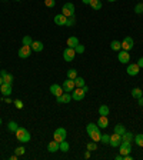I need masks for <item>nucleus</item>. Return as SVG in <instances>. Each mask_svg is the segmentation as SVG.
I'll return each instance as SVG.
<instances>
[{
	"label": "nucleus",
	"mask_w": 143,
	"mask_h": 160,
	"mask_svg": "<svg viewBox=\"0 0 143 160\" xmlns=\"http://www.w3.org/2000/svg\"><path fill=\"white\" fill-rule=\"evenodd\" d=\"M14 134H16L17 140L22 142V143H27V142H30V139H32L30 133H29V130H26V127H19Z\"/></svg>",
	"instance_id": "nucleus-1"
},
{
	"label": "nucleus",
	"mask_w": 143,
	"mask_h": 160,
	"mask_svg": "<svg viewBox=\"0 0 143 160\" xmlns=\"http://www.w3.org/2000/svg\"><path fill=\"white\" fill-rule=\"evenodd\" d=\"M87 90H89L87 86H83V87H75V90L72 92V99L76 100V102H80V100L85 99Z\"/></svg>",
	"instance_id": "nucleus-2"
},
{
	"label": "nucleus",
	"mask_w": 143,
	"mask_h": 160,
	"mask_svg": "<svg viewBox=\"0 0 143 160\" xmlns=\"http://www.w3.org/2000/svg\"><path fill=\"white\" fill-rule=\"evenodd\" d=\"M66 136H67V132H66L65 127H59V129L55 130V133H53V139L56 140V142H63V140H66Z\"/></svg>",
	"instance_id": "nucleus-3"
},
{
	"label": "nucleus",
	"mask_w": 143,
	"mask_h": 160,
	"mask_svg": "<svg viewBox=\"0 0 143 160\" xmlns=\"http://www.w3.org/2000/svg\"><path fill=\"white\" fill-rule=\"evenodd\" d=\"M62 13L65 14L66 17H72V16H75V4L73 3H65L63 4V7H62Z\"/></svg>",
	"instance_id": "nucleus-4"
},
{
	"label": "nucleus",
	"mask_w": 143,
	"mask_h": 160,
	"mask_svg": "<svg viewBox=\"0 0 143 160\" xmlns=\"http://www.w3.org/2000/svg\"><path fill=\"white\" fill-rule=\"evenodd\" d=\"M119 152L122 156L130 154V152H132V143H130V142H122L119 146Z\"/></svg>",
	"instance_id": "nucleus-5"
},
{
	"label": "nucleus",
	"mask_w": 143,
	"mask_h": 160,
	"mask_svg": "<svg viewBox=\"0 0 143 160\" xmlns=\"http://www.w3.org/2000/svg\"><path fill=\"white\" fill-rule=\"evenodd\" d=\"M133 46H135V41H133V39L130 37V36H127V37L123 39V41H122V50L130 51L133 49Z\"/></svg>",
	"instance_id": "nucleus-6"
},
{
	"label": "nucleus",
	"mask_w": 143,
	"mask_h": 160,
	"mask_svg": "<svg viewBox=\"0 0 143 160\" xmlns=\"http://www.w3.org/2000/svg\"><path fill=\"white\" fill-rule=\"evenodd\" d=\"M75 56H76L75 49L66 47L65 50H63V59H65V61H72L73 59H75Z\"/></svg>",
	"instance_id": "nucleus-7"
},
{
	"label": "nucleus",
	"mask_w": 143,
	"mask_h": 160,
	"mask_svg": "<svg viewBox=\"0 0 143 160\" xmlns=\"http://www.w3.org/2000/svg\"><path fill=\"white\" fill-rule=\"evenodd\" d=\"M30 53H32L30 46H22V47L19 49V51H17V55H19L20 59H27L29 56H30Z\"/></svg>",
	"instance_id": "nucleus-8"
},
{
	"label": "nucleus",
	"mask_w": 143,
	"mask_h": 160,
	"mask_svg": "<svg viewBox=\"0 0 143 160\" xmlns=\"http://www.w3.org/2000/svg\"><path fill=\"white\" fill-rule=\"evenodd\" d=\"M62 87H63V90H65V92L72 93V92H73V90H75V87H76V85H75V80H72V79H67V80H65V82H63V85H62Z\"/></svg>",
	"instance_id": "nucleus-9"
},
{
	"label": "nucleus",
	"mask_w": 143,
	"mask_h": 160,
	"mask_svg": "<svg viewBox=\"0 0 143 160\" xmlns=\"http://www.w3.org/2000/svg\"><path fill=\"white\" fill-rule=\"evenodd\" d=\"M120 143H122V136L120 134H117V133H113L112 136H110V142L109 144L113 147H119Z\"/></svg>",
	"instance_id": "nucleus-10"
},
{
	"label": "nucleus",
	"mask_w": 143,
	"mask_h": 160,
	"mask_svg": "<svg viewBox=\"0 0 143 160\" xmlns=\"http://www.w3.org/2000/svg\"><path fill=\"white\" fill-rule=\"evenodd\" d=\"M139 72H140V67L137 66V63H132V65H129L126 69V73L129 76H137Z\"/></svg>",
	"instance_id": "nucleus-11"
},
{
	"label": "nucleus",
	"mask_w": 143,
	"mask_h": 160,
	"mask_svg": "<svg viewBox=\"0 0 143 160\" xmlns=\"http://www.w3.org/2000/svg\"><path fill=\"white\" fill-rule=\"evenodd\" d=\"M117 60H119L120 63H123V65L129 63V60H130L129 51H126V50H120V51H119V55H117Z\"/></svg>",
	"instance_id": "nucleus-12"
},
{
	"label": "nucleus",
	"mask_w": 143,
	"mask_h": 160,
	"mask_svg": "<svg viewBox=\"0 0 143 160\" xmlns=\"http://www.w3.org/2000/svg\"><path fill=\"white\" fill-rule=\"evenodd\" d=\"M0 90H2V95L4 96V97H7V96H10L12 92H13V87H12L10 83H4L0 86Z\"/></svg>",
	"instance_id": "nucleus-13"
},
{
	"label": "nucleus",
	"mask_w": 143,
	"mask_h": 160,
	"mask_svg": "<svg viewBox=\"0 0 143 160\" xmlns=\"http://www.w3.org/2000/svg\"><path fill=\"white\" fill-rule=\"evenodd\" d=\"M47 150H49V153H56V152H59V150H60V143H59V142H56V140L53 139L52 142H49Z\"/></svg>",
	"instance_id": "nucleus-14"
},
{
	"label": "nucleus",
	"mask_w": 143,
	"mask_h": 160,
	"mask_svg": "<svg viewBox=\"0 0 143 160\" xmlns=\"http://www.w3.org/2000/svg\"><path fill=\"white\" fill-rule=\"evenodd\" d=\"M70 100H72V93H69V92H63L62 96L56 97V102L57 103H69Z\"/></svg>",
	"instance_id": "nucleus-15"
},
{
	"label": "nucleus",
	"mask_w": 143,
	"mask_h": 160,
	"mask_svg": "<svg viewBox=\"0 0 143 160\" xmlns=\"http://www.w3.org/2000/svg\"><path fill=\"white\" fill-rule=\"evenodd\" d=\"M63 92H65V90H63V87H62L60 85H52L50 86V93L53 96H56V97H57V96H62Z\"/></svg>",
	"instance_id": "nucleus-16"
},
{
	"label": "nucleus",
	"mask_w": 143,
	"mask_h": 160,
	"mask_svg": "<svg viewBox=\"0 0 143 160\" xmlns=\"http://www.w3.org/2000/svg\"><path fill=\"white\" fill-rule=\"evenodd\" d=\"M66 22H67V17H66L63 13L56 14L55 16V23L57 24V26H66Z\"/></svg>",
	"instance_id": "nucleus-17"
},
{
	"label": "nucleus",
	"mask_w": 143,
	"mask_h": 160,
	"mask_svg": "<svg viewBox=\"0 0 143 160\" xmlns=\"http://www.w3.org/2000/svg\"><path fill=\"white\" fill-rule=\"evenodd\" d=\"M89 137L93 140V142H100V137H102V133H100V127L95 129L93 132L89 133Z\"/></svg>",
	"instance_id": "nucleus-18"
},
{
	"label": "nucleus",
	"mask_w": 143,
	"mask_h": 160,
	"mask_svg": "<svg viewBox=\"0 0 143 160\" xmlns=\"http://www.w3.org/2000/svg\"><path fill=\"white\" fill-rule=\"evenodd\" d=\"M96 124H97L100 129H106V127L109 126V119H107V116H99Z\"/></svg>",
	"instance_id": "nucleus-19"
},
{
	"label": "nucleus",
	"mask_w": 143,
	"mask_h": 160,
	"mask_svg": "<svg viewBox=\"0 0 143 160\" xmlns=\"http://www.w3.org/2000/svg\"><path fill=\"white\" fill-rule=\"evenodd\" d=\"M30 47H32V50H33V51H36V53H37V51L43 50L44 46H43V43H42V41H33Z\"/></svg>",
	"instance_id": "nucleus-20"
},
{
	"label": "nucleus",
	"mask_w": 143,
	"mask_h": 160,
	"mask_svg": "<svg viewBox=\"0 0 143 160\" xmlns=\"http://www.w3.org/2000/svg\"><path fill=\"white\" fill-rule=\"evenodd\" d=\"M110 49H112L113 51H120V50H122V41L113 40L112 43H110Z\"/></svg>",
	"instance_id": "nucleus-21"
},
{
	"label": "nucleus",
	"mask_w": 143,
	"mask_h": 160,
	"mask_svg": "<svg viewBox=\"0 0 143 160\" xmlns=\"http://www.w3.org/2000/svg\"><path fill=\"white\" fill-rule=\"evenodd\" d=\"M79 44V39L75 37V36H72V37L67 39V47H72V49H75L76 46Z\"/></svg>",
	"instance_id": "nucleus-22"
},
{
	"label": "nucleus",
	"mask_w": 143,
	"mask_h": 160,
	"mask_svg": "<svg viewBox=\"0 0 143 160\" xmlns=\"http://www.w3.org/2000/svg\"><path fill=\"white\" fill-rule=\"evenodd\" d=\"M89 6L92 7L93 10H100L102 9V2L100 0H90V4Z\"/></svg>",
	"instance_id": "nucleus-23"
},
{
	"label": "nucleus",
	"mask_w": 143,
	"mask_h": 160,
	"mask_svg": "<svg viewBox=\"0 0 143 160\" xmlns=\"http://www.w3.org/2000/svg\"><path fill=\"white\" fill-rule=\"evenodd\" d=\"M133 133H130V132H125L122 134V142H130L132 143V140H133Z\"/></svg>",
	"instance_id": "nucleus-24"
},
{
	"label": "nucleus",
	"mask_w": 143,
	"mask_h": 160,
	"mask_svg": "<svg viewBox=\"0 0 143 160\" xmlns=\"http://www.w3.org/2000/svg\"><path fill=\"white\" fill-rule=\"evenodd\" d=\"M142 95H143V90H140L139 87L132 89V96L135 97V99H139V97H142Z\"/></svg>",
	"instance_id": "nucleus-25"
},
{
	"label": "nucleus",
	"mask_w": 143,
	"mask_h": 160,
	"mask_svg": "<svg viewBox=\"0 0 143 160\" xmlns=\"http://www.w3.org/2000/svg\"><path fill=\"white\" fill-rule=\"evenodd\" d=\"M69 149H70V144H69L66 140L60 142V152H63V153H67Z\"/></svg>",
	"instance_id": "nucleus-26"
},
{
	"label": "nucleus",
	"mask_w": 143,
	"mask_h": 160,
	"mask_svg": "<svg viewBox=\"0 0 143 160\" xmlns=\"http://www.w3.org/2000/svg\"><path fill=\"white\" fill-rule=\"evenodd\" d=\"M7 129H9V132L16 133V130L19 129V124H17L16 122H9V124H7Z\"/></svg>",
	"instance_id": "nucleus-27"
},
{
	"label": "nucleus",
	"mask_w": 143,
	"mask_h": 160,
	"mask_svg": "<svg viewBox=\"0 0 143 160\" xmlns=\"http://www.w3.org/2000/svg\"><path fill=\"white\" fill-rule=\"evenodd\" d=\"M99 114L100 116H107V114H109V107L106 104H102L99 107Z\"/></svg>",
	"instance_id": "nucleus-28"
},
{
	"label": "nucleus",
	"mask_w": 143,
	"mask_h": 160,
	"mask_svg": "<svg viewBox=\"0 0 143 160\" xmlns=\"http://www.w3.org/2000/svg\"><path fill=\"white\" fill-rule=\"evenodd\" d=\"M76 77H77V70H76V69H69L67 70V79L75 80Z\"/></svg>",
	"instance_id": "nucleus-29"
},
{
	"label": "nucleus",
	"mask_w": 143,
	"mask_h": 160,
	"mask_svg": "<svg viewBox=\"0 0 143 160\" xmlns=\"http://www.w3.org/2000/svg\"><path fill=\"white\" fill-rule=\"evenodd\" d=\"M125 132H126V127L123 126V124H116V126H115V133H117V134H120V136H122Z\"/></svg>",
	"instance_id": "nucleus-30"
},
{
	"label": "nucleus",
	"mask_w": 143,
	"mask_h": 160,
	"mask_svg": "<svg viewBox=\"0 0 143 160\" xmlns=\"http://www.w3.org/2000/svg\"><path fill=\"white\" fill-rule=\"evenodd\" d=\"M133 140H135V143H136L139 147H143V134H137V136H135Z\"/></svg>",
	"instance_id": "nucleus-31"
},
{
	"label": "nucleus",
	"mask_w": 143,
	"mask_h": 160,
	"mask_svg": "<svg viewBox=\"0 0 143 160\" xmlns=\"http://www.w3.org/2000/svg\"><path fill=\"white\" fill-rule=\"evenodd\" d=\"M75 85H76V87H83V86H86L85 85V79L79 77V76H77V77L75 79Z\"/></svg>",
	"instance_id": "nucleus-32"
},
{
	"label": "nucleus",
	"mask_w": 143,
	"mask_h": 160,
	"mask_svg": "<svg viewBox=\"0 0 143 160\" xmlns=\"http://www.w3.org/2000/svg\"><path fill=\"white\" fill-rule=\"evenodd\" d=\"M24 153H26V149H24L23 146H19L14 149V154H16V156H23Z\"/></svg>",
	"instance_id": "nucleus-33"
},
{
	"label": "nucleus",
	"mask_w": 143,
	"mask_h": 160,
	"mask_svg": "<svg viewBox=\"0 0 143 160\" xmlns=\"http://www.w3.org/2000/svg\"><path fill=\"white\" fill-rule=\"evenodd\" d=\"M22 43H23V46H32V43H33V40H32L30 36H24L23 40H22Z\"/></svg>",
	"instance_id": "nucleus-34"
},
{
	"label": "nucleus",
	"mask_w": 143,
	"mask_h": 160,
	"mask_svg": "<svg viewBox=\"0 0 143 160\" xmlns=\"http://www.w3.org/2000/svg\"><path fill=\"white\" fill-rule=\"evenodd\" d=\"M97 127H99V126H97V124H95V123H89L87 126H86V132H87V134H89V133L93 132V130L97 129Z\"/></svg>",
	"instance_id": "nucleus-35"
},
{
	"label": "nucleus",
	"mask_w": 143,
	"mask_h": 160,
	"mask_svg": "<svg viewBox=\"0 0 143 160\" xmlns=\"http://www.w3.org/2000/svg\"><path fill=\"white\" fill-rule=\"evenodd\" d=\"M75 23H76L75 16L67 17V22H66V26H67V27H72V26H75Z\"/></svg>",
	"instance_id": "nucleus-36"
},
{
	"label": "nucleus",
	"mask_w": 143,
	"mask_h": 160,
	"mask_svg": "<svg viewBox=\"0 0 143 160\" xmlns=\"http://www.w3.org/2000/svg\"><path fill=\"white\" fill-rule=\"evenodd\" d=\"M86 147H87V150H90V152H95V150L97 149V144H96V142H93V140H92V142H90V143H89Z\"/></svg>",
	"instance_id": "nucleus-37"
},
{
	"label": "nucleus",
	"mask_w": 143,
	"mask_h": 160,
	"mask_svg": "<svg viewBox=\"0 0 143 160\" xmlns=\"http://www.w3.org/2000/svg\"><path fill=\"white\" fill-rule=\"evenodd\" d=\"M135 13L142 14L143 13V3H137L136 7H135Z\"/></svg>",
	"instance_id": "nucleus-38"
},
{
	"label": "nucleus",
	"mask_w": 143,
	"mask_h": 160,
	"mask_svg": "<svg viewBox=\"0 0 143 160\" xmlns=\"http://www.w3.org/2000/svg\"><path fill=\"white\" fill-rule=\"evenodd\" d=\"M75 51H76V53H79V55H82L83 51H85V46L79 43L77 46H76V47H75Z\"/></svg>",
	"instance_id": "nucleus-39"
},
{
	"label": "nucleus",
	"mask_w": 143,
	"mask_h": 160,
	"mask_svg": "<svg viewBox=\"0 0 143 160\" xmlns=\"http://www.w3.org/2000/svg\"><path fill=\"white\" fill-rule=\"evenodd\" d=\"M100 142H102V143H105V144H107L110 142V136H109V134H102V137H100Z\"/></svg>",
	"instance_id": "nucleus-40"
},
{
	"label": "nucleus",
	"mask_w": 143,
	"mask_h": 160,
	"mask_svg": "<svg viewBox=\"0 0 143 160\" xmlns=\"http://www.w3.org/2000/svg\"><path fill=\"white\" fill-rule=\"evenodd\" d=\"M3 82H4V83H10V85H12V83H13V76L7 73V75L3 77Z\"/></svg>",
	"instance_id": "nucleus-41"
},
{
	"label": "nucleus",
	"mask_w": 143,
	"mask_h": 160,
	"mask_svg": "<svg viewBox=\"0 0 143 160\" xmlns=\"http://www.w3.org/2000/svg\"><path fill=\"white\" fill-rule=\"evenodd\" d=\"M44 4H46V7H55L56 4V0H44Z\"/></svg>",
	"instance_id": "nucleus-42"
},
{
	"label": "nucleus",
	"mask_w": 143,
	"mask_h": 160,
	"mask_svg": "<svg viewBox=\"0 0 143 160\" xmlns=\"http://www.w3.org/2000/svg\"><path fill=\"white\" fill-rule=\"evenodd\" d=\"M14 106H16L17 109H23V102H22V100H19V99H16L14 100Z\"/></svg>",
	"instance_id": "nucleus-43"
},
{
	"label": "nucleus",
	"mask_w": 143,
	"mask_h": 160,
	"mask_svg": "<svg viewBox=\"0 0 143 160\" xmlns=\"http://www.w3.org/2000/svg\"><path fill=\"white\" fill-rule=\"evenodd\" d=\"M137 66H139L140 69L143 67V57H139V60H137Z\"/></svg>",
	"instance_id": "nucleus-44"
},
{
	"label": "nucleus",
	"mask_w": 143,
	"mask_h": 160,
	"mask_svg": "<svg viewBox=\"0 0 143 160\" xmlns=\"http://www.w3.org/2000/svg\"><path fill=\"white\" fill-rule=\"evenodd\" d=\"M137 102H139V106H142V107H143V96L137 99Z\"/></svg>",
	"instance_id": "nucleus-45"
},
{
	"label": "nucleus",
	"mask_w": 143,
	"mask_h": 160,
	"mask_svg": "<svg viewBox=\"0 0 143 160\" xmlns=\"http://www.w3.org/2000/svg\"><path fill=\"white\" fill-rule=\"evenodd\" d=\"M6 75H7V72H6V70H4V69H3V70L0 72V76H2V77H4V76H6Z\"/></svg>",
	"instance_id": "nucleus-46"
},
{
	"label": "nucleus",
	"mask_w": 143,
	"mask_h": 160,
	"mask_svg": "<svg viewBox=\"0 0 143 160\" xmlns=\"http://www.w3.org/2000/svg\"><path fill=\"white\" fill-rule=\"evenodd\" d=\"M4 103H13V102H12V100H10V97H9V96H7L6 99H4Z\"/></svg>",
	"instance_id": "nucleus-47"
},
{
	"label": "nucleus",
	"mask_w": 143,
	"mask_h": 160,
	"mask_svg": "<svg viewBox=\"0 0 143 160\" xmlns=\"http://www.w3.org/2000/svg\"><path fill=\"white\" fill-rule=\"evenodd\" d=\"M85 157H86V159H89V157H90V150H87V152L85 153Z\"/></svg>",
	"instance_id": "nucleus-48"
},
{
	"label": "nucleus",
	"mask_w": 143,
	"mask_h": 160,
	"mask_svg": "<svg viewBox=\"0 0 143 160\" xmlns=\"http://www.w3.org/2000/svg\"><path fill=\"white\" fill-rule=\"evenodd\" d=\"M82 2H83L85 4H90V0H82Z\"/></svg>",
	"instance_id": "nucleus-49"
},
{
	"label": "nucleus",
	"mask_w": 143,
	"mask_h": 160,
	"mask_svg": "<svg viewBox=\"0 0 143 160\" xmlns=\"http://www.w3.org/2000/svg\"><path fill=\"white\" fill-rule=\"evenodd\" d=\"M17 159V156L16 154H13V156H10V160H16Z\"/></svg>",
	"instance_id": "nucleus-50"
},
{
	"label": "nucleus",
	"mask_w": 143,
	"mask_h": 160,
	"mask_svg": "<svg viewBox=\"0 0 143 160\" xmlns=\"http://www.w3.org/2000/svg\"><path fill=\"white\" fill-rule=\"evenodd\" d=\"M3 85V77H2V76H0V86Z\"/></svg>",
	"instance_id": "nucleus-51"
},
{
	"label": "nucleus",
	"mask_w": 143,
	"mask_h": 160,
	"mask_svg": "<svg viewBox=\"0 0 143 160\" xmlns=\"http://www.w3.org/2000/svg\"><path fill=\"white\" fill-rule=\"evenodd\" d=\"M107 2H116V0H107Z\"/></svg>",
	"instance_id": "nucleus-52"
},
{
	"label": "nucleus",
	"mask_w": 143,
	"mask_h": 160,
	"mask_svg": "<svg viewBox=\"0 0 143 160\" xmlns=\"http://www.w3.org/2000/svg\"><path fill=\"white\" fill-rule=\"evenodd\" d=\"M0 126H2V119H0Z\"/></svg>",
	"instance_id": "nucleus-53"
},
{
	"label": "nucleus",
	"mask_w": 143,
	"mask_h": 160,
	"mask_svg": "<svg viewBox=\"0 0 143 160\" xmlns=\"http://www.w3.org/2000/svg\"><path fill=\"white\" fill-rule=\"evenodd\" d=\"M14 2H20V0H14Z\"/></svg>",
	"instance_id": "nucleus-54"
},
{
	"label": "nucleus",
	"mask_w": 143,
	"mask_h": 160,
	"mask_svg": "<svg viewBox=\"0 0 143 160\" xmlns=\"http://www.w3.org/2000/svg\"><path fill=\"white\" fill-rule=\"evenodd\" d=\"M3 2H7V0H3Z\"/></svg>",
	"instance_id": "nucleus-55"
},
{
	"label": "nucleus",
	"mask_w": 143,
	"mask_h": 160,
	"mask_svg": "<svg viewBox=\"0 0 143 160\" xmlns=\"http://www.w3.org/2000/svg\"><path fill=\"white\" fill-rule=\"evenodd\" d=\"M142 3H143V2H142Z\"/></svg>",
	"instance_id": "nucleus-56"
},
{
	"label": "nucleus",
	"mask_w": 143,
	"mask_h": 160,
	"mask_svg": "<svg viewBox=\"0 0 143 160\" xmlns=\"http://www.w3.org/2000/svg\"><path fill=\"white\" fill-rule=\"evenodd\" d=\"M142 96H143V95H142Z\"/></svg>",
	"instance_id": "nucleus-57"
}]
</instances>
